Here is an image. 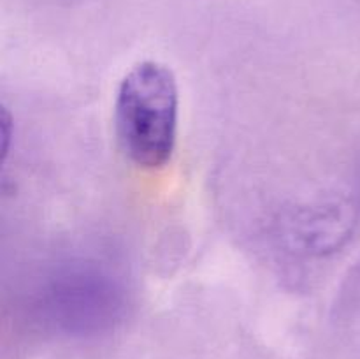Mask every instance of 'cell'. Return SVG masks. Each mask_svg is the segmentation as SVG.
I'll use <instances>...</instances> for the list:
<instances>
[{
	"label": "cell",
	"instance_id": "1",
	"mask_svg": "<svg viewBox=\"0 0 360 359\" xmlns=\"http://www.w3.org/2000/svg\"><path fill=\"white\" fill-rule=\"evenodd\" d=\"M178 120L174 73L157 60L134 63L120 81L115 99V127L123 153L137 168H165L174 153Z\"/></svg>",
	"mask_w": 360,
	"mask_h": 359
},
{
	"label": "cell",
	"instance_id": "2",
	"mask_svg": "<svg viewBox=\"0 0 360 359\" xmlns=\"http://www.w3.org/2000/svg\"><path fill=\"white\" fill-rule=\"evenodd\" d=\"M123 291L94 267H65L39 292L37 308L53 329L72 336L108 331L123 315Z\"/></svg>",
	"mask_w": 360,
	"mask_h": 359
}]
</instances>
